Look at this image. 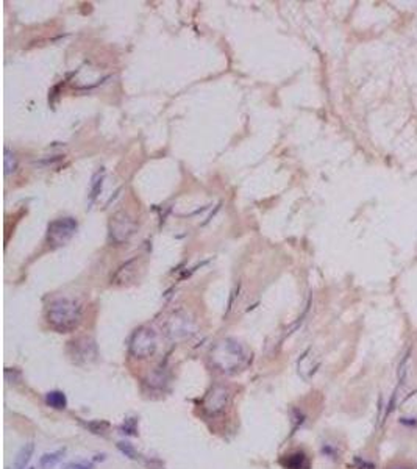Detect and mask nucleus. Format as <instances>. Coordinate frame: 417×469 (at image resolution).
Listing matches in <instances>:
<instances>
[{
  "instance_id": "obj_12",
  "label": "nucleus",
  "mask_w": 417,
  "mask_h": 469,
  "mask_svg": "<svg viewBox=\"0 0 417 469\" xmlns=\"http://www.w3.org/2000/svg\"><path fill=\"white\" fill-rule=\"evenodd\" d=\"M14 169H16V158L8 149H5V174L8 176V174L14 172Z\"/></svg>"
},
{
  "instance_id": "obj_7",
  "label": "nucleus",
  "mask_w": 417,
  "mask_h": 469,
  "mask_svg": "<svg viewBox=\"0 0 417 469\" xmlns=\"http://www.w3.org/2000/svg\"><path fill=\"white\" fill-rule=\"evenodd\" d=\"M281 465L286 469H309V460L303 452H295L286 455L281 460Z\"/></svg>"
},
{
  "instance_id": "obj_8",
  "label": "nucleus",
  "mask_w": 417,
  "mask_h": 469,
  "mask_svg": "<svg viewBox=\"0 0 417 469\" xmlns=\"http://www.w3.org/2000/svg\"><path fill=\"white\" fill-rule=\"evenodd\" d=\"M46 402L48 407H52L55 410H64L67 405V399L64 393H61V391H50V393L46 394Z\"/></svg>"
},
{
  "instance_id": "obj_6",
  "label": "nucleus",
  "mask_w": 417,
  "mask_h": 469,
  "mask_svg": "<svg viewBox=\"0 0 417 469\" xmlns=\"http://www.w3.org/2000/svg\"><path fill=\"white\" fill-rule=\"evenodd\" d=\"M133 228H135V224L131 221H128L125 218V216H114V219L111 221V236L114 238V241H117V235L122 233V241L127 240L131 233H133Z\"/></svg>"
},
{
  "instance_id": "obj_11",
  "label": "nucleus",
  "mask_w": 417,
  "mask_h": 469,
  "mask_svg": "<svg viewBox=\"0 0 417 469\" xmlns=\"http://www.w3.org/2000/svg\"><path fill=\"white\" fill-rule=\"evenodd\" d=\"M102 180H103V171L102 172H97L94 178H93V190H91V200H94L98 193L102 190Z\"/></svg>"
},
{
  "instance_id": "obj_15",
  "label": "nucleus",
  "mask_w": 417,
  "mask_h": 469,
  "mask_svg": "<svg viewBox=\"0 0 417 469\" xmlns=\"http://www.w3.org/2000/svg\"><path fill=\"white\" fill-rule=\"evenodd\" d=\"M66 469H93V466L88 463H69Z\"/></svg>"
},
{
  "instance_id": "obj_1",
  "label": "nucleus",
  "mask_w": 417,
  "mask_h": 469,
  "mask_svg": "<svg viewBox=\"0 0 417 469\" xmlns=\"http://www.w3.org/2000/svg\"><path fill=\"white\" fill-rule=\"evenodd\" d=\"M213 365L224 372H236L245 368L250 361V354L245 347L235 340H222L211 351Z\"/></svg>"
},
{
  "instance_id": "obj_3",
  "label": "nucleus",
  "mask_w": 417,
  "mask_h": 469,
  "mask_svg": "<svg viewBox=\"0 0 417 469\" xmlns=\"http://www.w3.org/2000/svg\"><path fill=\"white\" fill-rule=\"evenodd\" d=\"M130 351L133 355L138 356V358L152 356L155 354V351H157V337H155L153 330H150V328H139V330L133 335Z\"/></svg>"
},
{
  "instance_id": "obj_2",
  "label": "nucleus",
  "mask_w": 417,
  "mask_h": 469,
  "mask_svg": "<svg viewBox=\"0 0 417 469\" xmlns=\"http://www.w3.org/2000/svg\"><path fill=\"white\" fill-rule=\"evenodd\" d=\"M47 319L53 328L60 332H69L80 324L81 308L75 300L58 299L48 307Z\"/></svg>"
},
{
  "instance_id": "obj_4",
  "label": "nucleus",
  "mask_w": 417,
  "mask_h": 469,
  "mask_svg": "<svg viewBox=\"0 0 417 469\" xmlns=\"http://www.w3.org/2000/svg\"><path fill=\"white\" fill-rule=\"evenodd\" d=\"M75 230H77V222L72 218L56 219L48 226L47 240L53 246H64L70 238H72Z\"/></svg>"
},
{
  "instance_id": "obj_10",
  "label": "nucleus",
  "mask_w": 417,
  "mask_h": 469,
  "mask_svg": "<svg viewBox=\"0 0 417 469\" xmlns=\"http://www.w3.org/2000/svg\"><path fill=\"white\" fill-rule=\"evenodd\" d=\"M61 455H63V451H58V452H53V453H46V455H42L41 457V466L44 468V469H50L53 468L56 463L60 461L61 458Z\"/></svg>"
},
{
  "instance_id": "obj_13",
  "label": "nucleus",
  "mask_w": 417,
  "mask_h": 469,
  "mask_svg": "<svg viewBox=\"0 0 417 469\" xmlns=\"http://www.w3.org/2000/svg\"><path fill=\"white\" fill-rule=\"evenodd\" d=\"M385 469H416V466L406 460H394Z\"/></svg>"
},
{
  "instance_id": "obj_5",
  "label": "nucleus",
  "mask_w": 417,
  "mask_h": 469,
  "mask_svg": "<svg viewBox=\"0 0 417 469\" xmlns=\"http://www.w3.org/2000/svg\"><path fill=\"white\" fill-rule=\"evenodd\" d=\"M230 397H231V393L227 387H224V385H216V387L211 388L207 397H205L203 410L211 416L219 415V413H222L225 408H227V405L230 404Z\"/></svg>"
},
{
  "instance_id": "obj_14",
  "label": "nucleus",
  "mask_w": 417,
  "mask_h": 469,
  "mask_svg": "<svg viewBox=\"0 0 417 469\" xmlns=\"http://www.w3.org/2000/svg\"><path fill=\"white\" fill-rule=\"evenodd\" d=\"M117 447H119V449H121L125 455H128L130 458H138V457H136V451L133 449L130 443H119V444H117Z\"/></svg>"
},
{
  "instance_id": "obj_16",
  "label": "nucleus",
  "mask_w": 417,
  "mask_h": 469,
  "mask_svg": "<svg viewBox=\"0 0 417 469\" xmlns=\"http://www.w3.org/2000/svg\"><path fill=\"white\" fill-rule=\"evenodd\" d=\"M30 469H33V468H30Z\"/></svg>"
},
{
  "instance_id": "obj_9",
  "label": "nucleus",
  "mask_w": 417,
  "mask_h": 469,
  "mask_svg": "<svg viewBox=\"0 0 417 469\" xmlns=\"http://www.w3.org/2000/svg\"><path fill=\"white\" fill-rule=\"evenodd\" d=\"M33 449H34L33 443L25 444V446L22 447V449L19 451L17 457L14 458L13 469H25V465L28 463V461H30V457H32V453H33Z\"/></svg>"
}]
</instances>
